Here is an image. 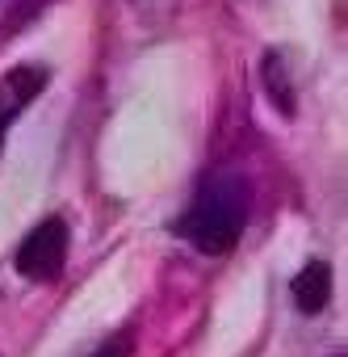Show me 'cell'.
<instances>
[{
    "instance_id": "2",
    "label": "cell",
    "mask_w": 348,
    "mask_h": 357,
    "mask_svg": "<svg viewBox=\"0 0 348 357\" xmlns=\"http://www.w3.org/2000/svg\"><path fill=\"white\" fill-rule=\"evenodd\" d=\"M68 252H72V231L59 215H51L38 227H30V236L17 244L13 269L30 282H59L68 269Z\"/></svg>"
},
{
    "instance_id": "4",
    "label": "cell",
    "mask_w": 348,
    "mask_h": 357,
    "mask_svg": "<svg viewBox=\"0 0 348 357\" xmlns=\"http://www.w3.org/2000/svg\"><path fill=\"white\" fill-rule=\"evenodd\" d=\"M290 294H294V307L302 315H319L327 307V298H331V269H327V261H306L294 273Z\"/></svg>"
},
{
    "instance_id": "6",
    "label": "cell",
    "mask_w": 348,
    "mask_h": 357,
    "mask_svg": "<svg viewBox=\"0 0 348 357\" xmlns=\"http://www.w3.org/2000/svg\"><path fill=\"white\" fill-rule=\"evenodd\" d=\"M51 5V0H13L9 13H5V34H13V26H26L34 13H42Z\"/></svg>"
},
{
    "instance_id": "8",
    "label": "cell",
    "mask_w": 348,
    "mask_h": 357,
    "mask_svg": "<svg viewBox=\"0 0 348 357\" xmlns=\"http://www.w3.org/2000/svg\"><path fill=\"white\" fill-rule=\"evenodd\" d=\"M130 353H134L130 336H126V332H118V336H109V340H105V344H101L93 357H130Z\"/></svg>"
},
{
    "instance_id": "3",
    "label": "cell",
    "mask_w": 348,
    "mask_h": 357,
    "mask_svg": "<svg viewBox=\"0 0 348 357\" xmlns=\"http://www.w3.org/2000/svg\"><path fill=\"white\" fill-rule=\"evenodd\" d=\"M47 84H51V68L42 63H17L0 76V143H5L9 126L42 97Z\"/></svg>"
},
{
    "instance_id": "9",
    "label": "cell",
    "mask_w": 348,
    "mask_h": 357,
    "mask_svg": "<svg viewBox=\"0 0 348 357\" xmlns=\"http://www.w3.org/2000/svg\"><path fill=\"white\" fill-rule=\"evenodd\" d=\"M331 357H344V353H331Z\"/></svg>"
},
{
    "instance_id": "7",
    "label": "cell",
    "mask_w": 348,
    "mask_h": 357,
    "mask_svg": "<svg viewBox=\"0 0 348 357\" xmlns=\"http://www.w3.org/2000/svg\"><path fill=\"white\" fill-rule=\"evenodd\" d=\"M126 5H130L143 22H164L172 9H177V0H126Z\"/></svg>"
},
{
    "instance_id": "5",
    "label": "cell",
    "mask_w": 348,
    "mask_h": 357,
    "mask_svg": "<svg viewBox=\"0 0 348 357\" xmlns=\"http://www.w3.org/2000/svg\"><path fill=\"white\" fill-rule=\"evenodd\" d=\"M260 84L269 93V101L281 109V114H294V76H290V63L281 51H269L260 59Z\"/></svg>"
},
{
    "instance_id": "1",
    "label": "cell",
    "mask_w": 348,
    "mask_h": 357,
    "mask_svg": "<svg viewBox=\"0 0 348 357\" xmlns=\"http://www.w3.org/2000/svg\"><path fill=\"white\" fill-rule=\"evenodd\" d=\"M248 215H252V181L248 172L239 168H210L198 190H193V202L185 206L177 231L206 257H227L244 227H248Z\"/></svg>"
}]
</instances>
